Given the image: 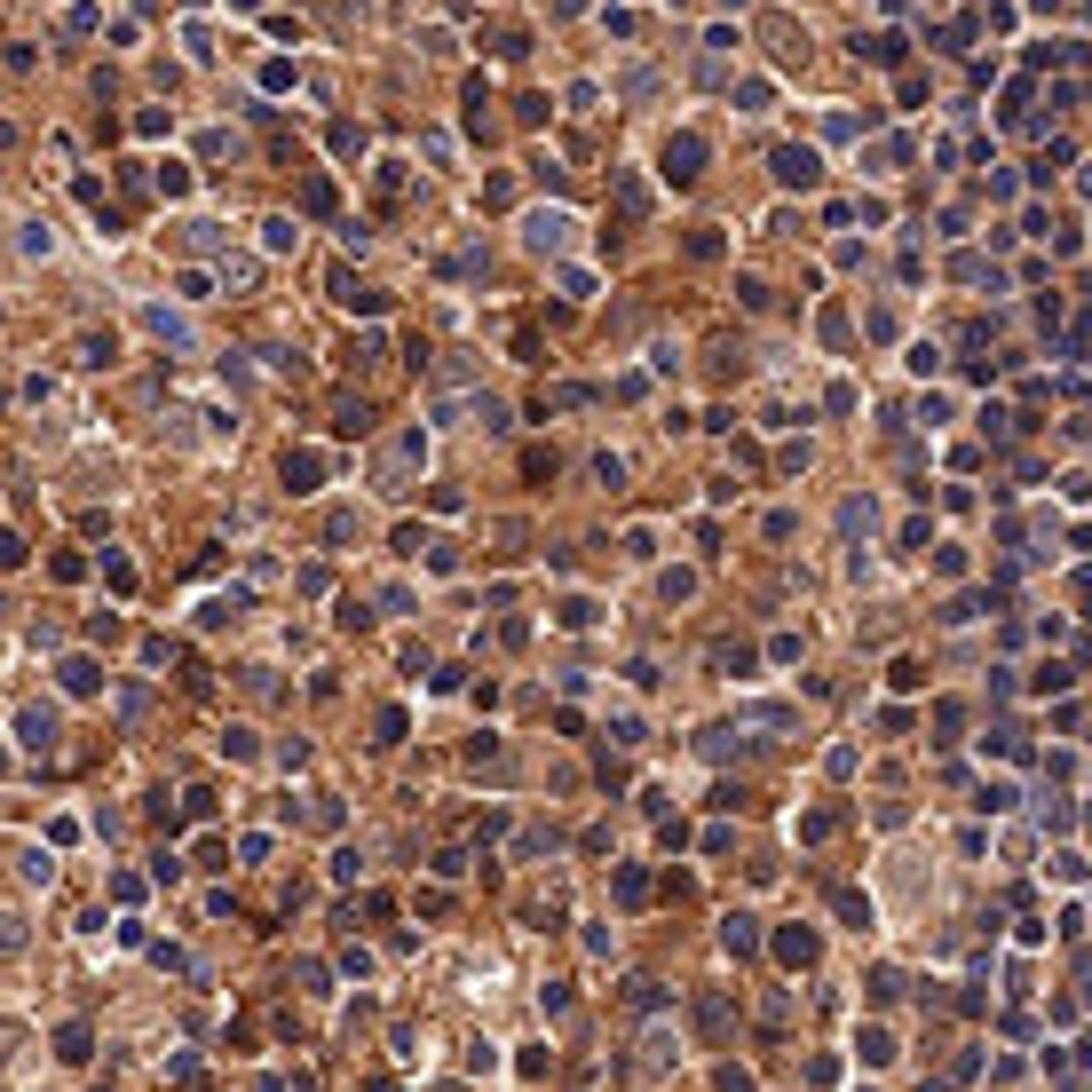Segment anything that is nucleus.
<instances>
[{
    "mask_svg": "<svg viewBox=\"0 0 1092 1092\" xmlns=\"http://www.w3.org/2000/svg\"><path fill=\"white\" fill-rule=\"evenodd\" d=\"M776 167H784V183H815V159H799V151H784Z\"/></svg>",
    "mask_w": 1092,
    "mask_h": 1092,
    "instance_id": "1",
    "label": "nucleus"
}]
</instances>
